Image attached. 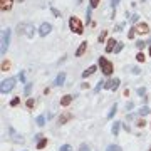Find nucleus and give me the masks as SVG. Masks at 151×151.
Segmentation results:
<instances>
[{
	"label": "nucleus",
	"instance_id": "nucleus-1",
	"mask_svg": "<svg viewBox=\"0 0 151 151\" xmlns=\"http://www.w3.org/2000/svg\"><path fill=\"white\" fill-rule=\"evenodd\" d=\"M35 30L37 29L34 27V24H30V22H20L17 25V34L19 35H24V37H27V39H34Z\"/></svg>",
	"mask_w": 151,
	"mask_h": 151
},
{
	"label": "nucleus",
	"instance_id": "nucleus-2",
	"mask_svg": "<svg viewBox=\"0 0 151 151\" xmlns=\"http://www.w3.org/2000/svg\"><path fill=\"white\" fill-rule=\"evenodd\" d=\"M97 64H99V67H101V70H103L104 76H111V74H113V70H114L113 62H111V60H108L104 55H101V57H99Z\"/></svg>",
	"mask_w": 151,
	"mask_h": 151
},
{
	"label": "nucleus",
	"instance_id": "nucleus-3",
	"mask_svg": "<svg viewBox=\"0 0 151 151\" xmlns=\"http://www.w3.org/2000/svg\"><path fill=\"white\" fill-rule=\"evenodd\" d=\"M69 29L74 34H77V35H81V34L84 32V25H82V22L79 20L76 15L69 17Z\"/></svg>",
	"mask_w": 151,
	"mask_h": 151
},
{
	"label": "nucleus",
	"instance_id": "nucleus-4",
	"mask_svg": "<svg viewBox=\"0 0 151 151\" xmlns=\"http://www.w3.org/2000/svg\"><path fill=\"white\" fill-rule=\"evenodd\" d=\"M9 44H10V29H4L2 30V45H0V54L2 55H5Z\"/></svg>",
	"mask_w": 151,
	"mask_h": 151
},
{
	"label": "nucleus",
	"instance_id": "nucleus-5",
	"mask_svg": "<svg viewBox=\"0 0 151 151\" xmlns=\"http://www.w3.org/2000/svg\"><path fill=\"white\" fill-rule=\"evenodd\" d=\"M14 87H15V79H14V77H9V79H5V81H2L0 92H2V94H7V92H10Z\"/></svg>",
	"mask_w": 151,
	"mask_h": 151
},
{
	"label": "nucleus",
	"instance_id": "nucleus-6",
	"mask_svg": "<svg viewBox=\"0 0 151 151\" xmlns=\"http://www.w3.org/2000/svg\"><path fill=\"white\" fill-rule=\"evenodd\" d=\"M136 29V34H139V35H146V34H150V25L146 24V22H138L134 25Z\"/></svg>",
	"mask_w": 151,
	"mask_h": 151
},
{
	"label": "nucleus",
	"instance_id": "nucleus-7",
	"mask_svg": "<svg viewBox=\"0 0 151 151\" xmlns=\"http://www.w3.org/2000/svg\"><path fill=\"white\" fill-rule=\"evenodd\" d=\"M121 84L119 77H114V79H109L108 82H104V89H109V91H116Z\"/></svg>",
	"mask_w": 151,
	"mask_h": 151
},
{
	"label": "nucleus",
	"instance_id": "nucleus-8",
	"mask_svg": "<svg viewBox=\"0 0 151 151\" xmlns=\"http://www.w3.org/2000/svg\"><path fill=\"white\" fill-rule=\"evenodd\" d=\"M50 30H52V25H50L49 22H44L42 25L39 27V35H40V37H45L47 34H50Z\"/></svg>",
	"mask_w": 151,
	"mask_h": 151
},
{
	"label": "nucleus",
	"instance_id": "nucleus-9",
	"mask_svg": "<svg viewBox=\"0 0 151 151\" xmlns=\"http://www.w3.org/2000/svg\"><path fill=\"white\" fill-rule=\"evenodd\" d=\"M9 134H10V138H12V141L14 143H22L24 141V138H22V134H19L12 126H9Z\"/></svg>",
	"mask_w": 151,
	"mask_h": 151
},
{
	"label": "nucleus",
	"instance_id": "nucleus-10",
	"mask_svg": "<svg viewBox=\"0 0 151 151\" xmlns=\"http://www.w3.org/2000/svg\"><path fill=\"white\" fill-rule=\"evenodd\" d=\"M72 118H74V116H72V113H69V111H65V113H62V114L59 116V119H57V121H59V124L62 126V124L69 123V121H70Z\"/></svg>",
	"mask_w": 151,
	"mask_h": 151
},
{
	"label": "nucleus",
	"instance_id": "nucleus-11",
	"mask_svg": "<svg viewBox=\"0 0 151 151\" xmlns=\"http://www.w3.org/2000/svg\"><path fill=\"white\" fill-rule=\"evenodd\" d=\"M14 7V0H0V9L2 12H9Z\"/></svg>",
	"mask_w": 151,
	"mask_h": 151
},
{
	"label": "nucleus",
	"instance_id": "nucleus-12",
	"mask_svg": "<svg viewBox=\"0 0 151 151\" xmlns=\"http://www.w3.org/2000/svg\"><path fill=\"white\" fill-rule=\"evenodd\" d=\"M74 97L76 96H72V94H65V96H62L60 97V106H64V108H67L72 101H74Z\"/></svg>",
	"mask_w": 151,
	"mask_h": 151
},
{
	"label": "nucleus",
	"instance_id": "nucleus-13",
	"mask_svg": "<svg viewBox=\"0 0 151 151\" xmlns=\"http://www.w3.org/2000/svg\"><path fill=\"white\" fill-rule=\"evenodd\" d=\"M116 45H118V40H114V39H109L108 42H106V52H108V54L114 52V49H116Z\"/></svg>",
	"mask_w": 151,
	"mask_h": 151
},
{
	"label": "nucleus",
	"instance_id": "nucleus-14",
	"mask_svg": "<svg viewBox=\"0 0 151 151\" xmlns=\"http://www.w3.org/2000/svg\"><path fill=\"white\" fill-rule=\"evenodd\" d=\"M87 50V42H81V45L77 47V50H76V57H81V55L86 54Z\"/></svg>",
	"mask_w": 151,
	"mask_h": 151
},
{
	"label": "nucleus",
	"instance_id": "nucleus-15",
	"mask_svg": "<svg viewBox=\"0 0 151 151\" xmlns=\"http://www.w3.org/2000/svg\"><path fill=\"white\" fill-rule=\"evenodd\" d=\"M64 82H65V72H59L57 77H55L54 84H55V86H64Z\"/></svg>",
	"mask_w": 151,
	"mask_h": 151
},
{
	"label": "nucleus",
	"instance_id": "nucleus-16",
	"mask_svg": "<svg viewBox=\"0 0 151 151\" xmlns=\"http://www.w3.org/2000/svg\"><path fill=\"white\" fill-rule=\"evenodd\" d=\"M121 126H123V123L116 121V123L113 124V128H111V133H113L114 136H118V134H119V129H121Z\"/></svg>",
	"mask_w": 151,
	"mask_h": 151
},
{
	"label": "nucleus",
	"instance_id": "nucleus-17",
	"mask_svg": "<svg viewBox=\"0 0 151 151\" xmlns=\"http://www.w3.org/2000/svg\"><path fill=\"white\" fill-rule=\"evenodd\" d=\"M96 70H97V65H91L89 69H86L84 72H82V77H89V76H92Z\"/></svg>",
	"mask_w": 151,
	"mask_h": 151
},
{
	"label": "nucleus",
	"instance_id": "nucleus-18",
	"mask_svg": "<svg viewBox=\"0 0 151 151\" xmlns=\"http://www.w3.org/2000/svg\"><path fill=\"white\" fill-rule=\"evenodd\" d=\"M118 113V104L114 103V106L111 108V111H109V114H108V119H113L114 118V114Z\"/></svg>",
	"mask_w": 151,
	"mask_h": 151
},
{
	"label": "nucleus",
	"instance_id": "nucleus-19",
	"mask_svg": "<svg viewBox=\"0 0 151 151\" xmlns=\"http://www.w3.org/2000/svg\"><path fill=\"white\" fill-rule=\"evenodd\" d=\"M134 45H136V49H138V50H139V52H141V50H143V49H145L146 45H148V44H146L145 40H138V42H136Z\"/></svg>",
	"mask_w": 151,
	"mask_h": 151
},
{
	"label": "nucleus",
	"instance_id": "nucleus-20",
	"mask_svg": "<svg viewBox=\"0 0 151 151\" xmlns=\"http://www.w3.org/2000/svg\"><path fill=\"white\" fill-rule=\"evenodd\" d=\"M45 146H47V138H44V139L39 141V143H37V150H44Z\"/></svg>",
	"mask_w": 151,
	"mask_h": 151
},
{
	"label": "nucleus",
	"instance_id": "nucleus-21",
	"mask_svg": "<svg viewBox=\"0 0 151 151\" xmlns=\"http://www.w3.org/2000/svg\"><path fill=\"white\" fill-rule=\"evenodd\" d=\"M138 113H139L141 116H146V114H150V113H151V109L148 108V106H143V108H141L139 111H138Z\"/></svg>",
	"mask_w": 151,
	"mask_h": 151
},
{
	"label": "nucleus",
	"instance_id": "nucleus-22",
	"mask_svg": "<svg viewBox=\"0 0 151 151\" xmlns=\"http://www.w3.org/2000/svg\"><path fill=\"white\" fill-rule=\"evenodd\" d=\"M30 91H32V82H25V91H24V94L25 96H30Z\"/></svg>",
	"mask_w": 151,
	"mask_h": 151
},
{
	"label": "nucleus",
	"instance_id": "nucleus-23",
	"mask_svg": "<svg viewBox=\"0 0 151 151\" xmlns=\"http://www.w3.org/2000/svg\"><path fill=\"white\" fill-rule=\"evenodd\" d=\"M12 67L10 60H2V70H9Z\"/></svg>",
	"mask_w": 151,
	"mask_h": 151
},
{
	"label": "nucleus",
	"instance_id": "nucleus-24",
	"mask_svg": "<svg viewBox=\"0 0 151 151\" xmlns=\"http://www.w3.org/2000/svg\"><path fill=\"white\" fill-rule=\"evenodd\" d=\"M106 37H108V30H103V32H101V35L97 37V40H99V44H103L104 40H106Z\"/></svg>",
	"mask_w": 151,
	"mask_h": 151
},
{
	"label": "nucleus",
	"instance_id": "nucleus-25",
	"mask_svg": "<svg viewBox=\"0 0 151 151\" xmlns=\"http://www.w3.org/2000/svg\"><path fill=\"white\" fill-rule=\"evenodd\" d=\"M136 60H138V62H145V60H146V55L143 54V52H138V54H136Z\"/></svg>",
	"mask_w": 151,
	"mask_h": 151
},
{
	"label": "nucleus",
	"instance_id": "nucleus-26",
	"mask_svg": "<svg viewBox=\"0 0 151 151\" xmlns=\"http://www.w3.org/2000/svg\"><path fill=\"white\" fill-rule=\"evenodd\" d=\"M35 124H37V126H44V124H45V118H44V116H39V118L35 119Z\"/></svg>",
	"mask_w": 151,
	"mask_h": 151
},
{
	"label": "nucleus",
	"instance_id": "nucleus-27",
	"mask_svg": "<svg viewBox=\"0 0 151 151\" xmlns=\"http://www.w3.org/2000/svg\"><path fill=\"white\" fill-rule=\"evenodd\" d=\"M106 151H123V150H121V148H119L118 145H109Z\"/></svg>",
	"mask_w": 151,
	"mask_h": 151
},
{
	"label": "nucleus",
	"instance_id": "nucleus-28",
	"mask_svg": "<svg viewBox=\"0 0 151 151\" xmlns=\"http://www.w3.org/2000/svg\"><path fill=\"white\" fill-rule=\"evenodd\" d=\"M34 104H35L34 97H29V99H27V103H25V106H27L29 109H32V108H34Z\"/></svg>",
	"mask_w": 151,
	"mask_h": 151
},
{
	"label": "nucleus",
	"instance_id": "nucleus-29",
	"mask_svg": "<svg viewBox=\"0 0 151 151\" xmlns=\"http://www.w3.org/2000/svg\"><path fill=\"white\" fill-rule=\"evenodd\" d=\"M123 47H124V44L123 42H118V45H116V49H114V54H119V52L123 50Z\"/></svg>",
	"mask_w": 151,
	"mask_h": 151
},
{
	"label": "nucleus",
	"instance_id": "nucleus-30",
	"mask_svg": "<svg viewBox=\"0 0 151 151\" xmlns=\"http://www.w3.org/2000/svg\"><path fill=\"white\" fill-rule=\"evenodd\" d=\"M50 12H52V15L54 17H57V19H60V12L55 9V7H50Z\"/></svg>",
	"mask_w": 151,
	"mask_h": 151
},
{
	"label": "nucleus",
	"instance_id": "nucleus-31",
	"mask_svg": "<svg viewBox=\"0 0 151 151\" xmlns=\"http://www.w3.org/2000/svg\"><path fill=\"white\" fill-rule=\"evenodd\" d=\"M19 103H20V97H14L10 101V106L12 108H15V106H19Z\"/></svg>",
	"mask_w": 151,
	"mask_h": 151
},
{
	"label": "nucleus",
	"instance_id": "nucleus-32",
	"mask_svg": "<svg viewBox=\"0 0 151 151\" xmlns=\"http://www.w3.org/2000/svg\"><path fill=\"white\" fill-rule=\"evenodd\" d=\"M99 2H101V0H89V7H91V9H96V7L99 5Z\"/></svg>",
	"mask_w": 151,
	"mask_h": 151
},
{
	"label": "nucleus",
	"instance_id": "nucleus-33",
	"mask_svg": "<svg viewBox=\"0 0 151 151\" xmlns=\"http://www.w3.org/2000/svg\"><path fill=\"white\" fill-rule=\"evenodd\" d=\"M79 151H91V148H89L87 143H82V145L79 146Z\"/></svg>",
	"mask_w": 151,
	"mask_h": 151
},
{
	"label": "nucleus",
	"instance_id": "nucleus-34",
	"mask_svg": "<svg viewBox=\"0 0 151 151\" xmlns=\"http://www.w3.org/2000/svg\"><path fill=\"white\" fill-rule=\"evenodd\" d=\"M134 35H136V29H134V27H131V29H129V32H128V39H134Z\"/></svg>",
	"mask_w": 151,
	"mask_h": 151
},
{
	"label": "nucleus",
	"instance_id": "nucleus-35",
	"mask_svg": "<svg viewBox=\"0 0 151 151\" xmlns=\"http://www.w3.org/2000/svg\"><path fill=\"white\" fill-rule=\"evenodd\" d=\"M124 25H126V22H121V24H118V25L114 27V30H116V32H121V30L124 29Z\"/></svg>",
	"mask_w": 151,
	"mask_h": 151
},
{
	"label": "nucleus",
	"instance_id": "nucleus-36",
	"mask_svg": "<svg viewBox=\"0 0 151 151\" xmlns=\"http://www.w3.org/2000/svg\"><path fill=\"white\" fill-rule=\"evenodd\" d=\"M86 22H87V24H92V22H91V7L86 10Z\"/></svg>",
	"mask_w": 151,
	"mask_h": 151
},
{
	"label": "nucleus",
	"instance_id": "nucleus-37",
	"mask_svg": "<svg viewBox=\"0 0 151 151\" xmlns=\"http://www.w3.org/2000/svg\"><path fill=\"white\" fill-rule=\"evenodd\" d=\"M103 87H104V82H103V81H99V82H97V86L94 87V92H99L101 89H103Z\"/></svg>",
	"mask_w": 151,
	"mask_h": 151
},
{
	"label": "nucleus",
	"instance_id": "nucleus-38",
	"mask_svg": "<svg viewBox=\"0 0 151 151\" xmlns=\"http://www.w3.org/2000/svg\"><path fill=\"white\" fill-rule=\"evenodd\" d=\"M129 19H131V22H133L134 25H136V24H138V22H139V15H138V14H134V15H131Z\"/></svg>",
	"mask_w": 151,
	"mask_h": 151
},
{
	"label": "nucleus",
	"instance_id": "nucleus-39",
	"mask_svg": "<svg viewBox=\"0 0 151 151\" xmlns=\"http://www.w3.org/2000/svg\"><path fill=\"white\" fill-rule=\"evenodd\" d=\"M136 126H138V128H145L146 121H145V119H138V121H136Z\"/></svg>",
	"mask_w": 151,
	"mask_h": 151
},
{
	"label": "nucleus",
	"instance_id": "nucleus-40",
	"mask_svg": "<svg viewBox=\"0 0 151 151\" xmlns=\"http://www.w3.org/2000/svg\"><path fill=\"white\" fill-rule=\"evenodd\" d=\"M19 81L25 82V72H24V70H20V72H19Z\"/></svg>",
	"mask_w": 151,
	"mask_h": 151
},
{
	"label": "nucleus",
	"instance_id": "nucleus-41",
	"mask_svg": "<svg viewBox=\"0 0 151 151\" xmlns=\"http://www.w3.org/2000/svg\"><path fill=\"white\" fill-rule=\"evenodd\" d=\"M59 151H72V148H70L69 145H62V146L59 148Z\"/></svg>",
	"mask_w": 151,
	"mask_h": 151
},
{
	"label": "nucleus",
	"instance_id": "nucleus-42",
	"mask_svg": "<svg viewBox=\"0 0 151 151\" xmlns=\"http://www.w3.org/2000/svg\"><path fill=\"white\" fill-rule=\"evenodd\" d=\"M136 92H138L139 96H143V97L146 96V89H145V87H138V91H136Z\"/></svg>",
	"mask_w": 151,
	"mask_h": 151
},
{
	"label": "nucleus",
	"instance_id": "nucleus-43",
	"mask_svg": "<svg viewBox=\"0 0 151 151\" xmlns=\"http://www.w3.org/2000/svg\"><path fill=\"white\" fill-rule=\"evenodd\" d=\"M131 72L136 74V76H139L141 74V69H139V67H131Z\"/></svg>",
	"mask_w": 151,
	"mask_h": 151
},
{
	"label": "nucleus",
	"instance_id": "nucleus-44",
	"mask_svg": "<svg viewBox=\"0 0 151 151\" xmlns=\"http://www.w3.org/2000/svg\"><path fill=\"white\" fill-rule=\"evenodd\" d=\"M34 139H35V141H37V143H39V141H40V139H44V136L40 134V133H39V134H35V136H34Z\"/></svg>",
	"mask_w": 151,
	"mask_h": 151
},
{
	"label": "nucleus",
	"instance_id": "nucleus-45",
	"mask_svg": "<svg viewBox=\"0 0 151 151\" xmlns=\"http://www.w3.org/2000/svg\"><path fill=\"white\" fill-rule=\"evenodd\" d=\"M133 108H134V104H133V103H128V104H126V111H131Z\"/></svg>",
	"mask_w": 151,
	"mask_h": 151
},
{
	"label": "nucleus",
	"instance_id": "nucleus-46",
	"mask_svg": "<svg viewBox=\"0 0 151 151\" xmlns=\"http://www.w3.org/2000/svg\"><path fill=\"white\" fill-rule=\"evenodd\" d=\"M118 4H119V0H111V7H113V9H116Z\"/></svg>",
	"mask_w": 151,
	"mask_h": 151
},
{
	"label": "nucleus",
	"instance_id": "nucleus-47",
	"mask_svg": "<svg viewBox=\"0 0 151 151\" xmlns=\"http://www.w3.org/2000/svg\"><path fill=\"white\" fill-rule=\"evenodd\" d=\"M81 89H89V82H82V84H81Z\"/></svg>",
	"mask_w": 151,
	"mask_h": 151
},
{
	"label": "nucleus",
	"instance_id": "nucleus-48",
	"mask_svg": "<svg viewBox=\"0 0 151 151\" xmlns=\"http://www.w3.org/2000/svg\"><path fill=\"white\" fill-rule=\"evenodd\" d=\"M126 119H128V121H133V119H134V114H126Z\"/></svg>",
	"mask_w": 151,
	"mask_h": 151
},
{
	"label": "nucleus",
	"instance_id": "nucleus-49",
	"mask_svg": "<svg viewBox=\"0 0 151 151\" xmlns=\"http://www.w3.org/2000/svg\"><path fill=\"white\" fill-rule=\"evenodd\" d=\"M76 2H77V4H82V0H76Z\"/></svg>",
	"mask_w": 151,
	"mask_h": 151
},
{
	"label": "nucleus",
	"instance_id": "nucleus-50",
	"mask_svg": "<svg viewBox=\"0 0 151 151\" xmlns=\"http://www.w3.org/2000/svg\"><path fill=\"white\" fill-rule=\"evenodd\" d=\"M150 57H151V45H150Z\"/></svg>",
	"mask_w": 151,
	"mask_h": 151
},
{
	"label": "nucleus",
	"instance_id": "nucleus-51",
	"mask_svg": "<svg viewBox=\"0 0 151 151\" xmlns=\"http://www.w3.org/2000/svg\"><path fill=\"white\" fill-rule=\"evenodd\" d=\"M19 2H20V4H22V2H24V0H19Z\"/></svg>",
	"mask_w": 151,
	"mask_h": 151
},
{
	"label": "nucleus",
	"instance_id": "nucleus-52",
	"mask_svg": "<svg viewBox=\"0 0 151 151\" xmlns=\"http://www.w3.org/2000/svg\"><path fill=\"white\" fill-rule=\"evenodd\" d=\"M150 151H151V146H150Z\"/></svg>",
	"mask_w": 151,
	"mask_h": 151
}]
</instances>
